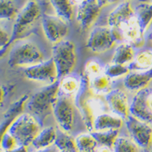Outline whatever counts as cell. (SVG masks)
<instances>
[{"instance_id": "cb8c5ba5", "label": "cell", "mask_w": 152, "mask_h": 152, "mask_svg": "<svg viewBox=\"0 0 152 152\" xmlns=\"http://www.w3.org/2000/svg\"><path fill=\"white\" fill-rule=\"evenodd\" d=\"M57 16L70 23L73 18V5L70 0H50Z\"/></svg>"}, {"instance_id": "b9f144b4", "label": "cell", "mask_w": 152, "mask_h": 152, "mask_svg": "<svg viewBox=\"0 0 152 152\" xmlns=\"http://www.w3.org/2000/svg\"><path fill=\"white\" fill-rule=\"evenodd\" d=\"M149 39H150V41H151V42H152V31L149 34Z\"/></svg>"}, {"instance_id": "8992f818", "label": "cell", "mask_w": 152, "mask_h": 152, "mask_svg": "<svg viewBox=\"0 0 152 152\" xmlns=\"http://www.w3.org/2000/svg\"><path fill=\"white\" fill-rule=\"evenodd\" d=\"M56 64L59 80L68 76L73 71L77 64V53L74 43L63 40L52 47V58Z\"/></svg>"}, {"instance_id": "836d02e7", "label": "cell", "mask_w": 152, "mask_h": 152, "mask_svg": "<svg viewBox=\"0 0 152 152\" xmlns=\"http://www.w3.org/2000/svg\"><path fill=\"white\" fill-rule=\"evenodd\" d=\"M10 40H11V36L9 34L3 27L0 26V50L9 47L11 45Z\"/></svg>"}, {"instance_id": "603a6c76", "label": "cell", "mask_w": 152, "mask_h": 152, "mask_svg": "<svg viewBox=\"0 0 152 152\" xmlns=\"http://www.w3.org/2000/svg\"><path fill=\"white\" fill-rule=\"evenodd\" d=\"M55 146L58 148L59 151L79 152L76 143V138L61 129L57 130Z\"/></svg>"}, {"instance_id": "2e32d148", "label": "cell", "mask_w": 152, "mask_h": 152, "mask_svg": "<svg viewBox=\"0 0 152 152\" xmlns=\"http://www.w3.org/2000/svg\"><path fill=\"white\" fill-rule=\"evenodd\" d=\"M28 99H29V96L28 94L23 95L16 102L12 103L9 108L7 109V111L5 112L3 120L0 122V144H1L3 137L8 132L9 128L11 127L14 121L20 114H22Z\"/></svg>"}, {"instance_id": "f546056e", "label": "cell", "mask_w": 152, "mask_h": 152, "mask_svg": "<svg viewBox=\"0 0 152 152\" xmlns=\"http://www.w3.org/2000/svg\"><path fill=\"white\" fill-rule=\"evenodd\" d=\"M113 152H139V147L132 139L118 137L113 146Z\"/></svg>"}, {"instance_id": "3957f363", "label": "cell", "mask_w": 152, "mask_h": 152, "mask_svg": "<svg viewBox=\"0 0 152 152\" xmlns=\"http://www.w3.org/2000/svg\"><path fill=\"white\" fill-rule=\"evenodd\" d=\"M59 93V80L40 89L27 101L26 107L28 112L42 124V122L53 113V106Z\"/></svg>"}, {"instance_id": "7402d4cb", "label": "cell", "mask_w": 152, "mask_h": 152, "mask_svg": "<svg viewBox=\"0 0 152 152\" xmlns=\"http://www.w3.org/2000/svg\"><path fill=\"white\" fill-rule=\"evenodd\" d=\"M135 55L136 54L133 46L126 42H122L115 49L112 57V63L126 66L133 62Z\"/></svg>"}, {"instance_id": "bcb514c9", "label": "cell", "mask_w": 152, "mask_h": 152, "mask_svg": "<svg viewBox=\"0 0 152 152\" xmlns=\"http://www.w3.org/2000/svg\"><path fill=\"white\" fill-rule=\"evenodd\" d=\"M151 152H152V151H151Z\"/></svg>"}, {"instance_id": "7bdbcfd3", "label": "cell", "mask_w": 152, "mask_h": 152, "mask_svg": "<svg viewBox=\"0 0 152 152\" xmlns=\"http://www.w3.org/2000/svg\"><path fill=\"white\" fill-rule=\"evenodd\" d=\"M59 152H66V151H59Z\"/></svg>"}, {"instance_id": "6da1fadb", "label": "cell", "mask_w": 152, "mask_h": 152, "mask_svg": "<svg viewBox=\"0 0 152 152\" xmlns=\"http://www.w3.org/2000/svg\"><path fill=\"white\" fill-rule=\"evenodd\" d=\"M107 22L116 42H126L137 48L144 45V35L141 33L130 3L119 4L110 13Z\"/></svg>"}, {"instance_id": "d4e9b609", "label": "cell", "mask_w": 152, "mask_h": 152, "mask_svg": "<svg viewBox=\"0 0 152 152\" xmlns=\"http://www.w3.org/2000/svg\"><path fill=\"white\" fill-rule=\"evenodd\" d=\"M81 78H78L72 75L66 76L59 79V92L67 95H76L80 89Z\"/></svg>"}, {"instance_id": "9a60e30c", "label": "cell", "mask_w": 152, "mask_h": 152, "mask_svg": "<svg viewBox=\"0 0 152 152\" xmlns=\"http://www.w3.org/2000/svg\"><path fill=\"white\" fill-rule=\"evenodd\" d=\"M106 102L108 107L115 115L125 121L130 115V103L126 94L119 89L111 90L105 95Z\"/></svg>"}, {"instance_id": "8d00e7d4", "label": "cell", "mask_w": 152, "mask_h": 152, "mask_svg": "<svg viewBox=\"0 0 152 152\" xmlns=\"http://www.w3.org/2000/svg\"><path fill=\"white\" fill-rule=\"evenodd\" d=\"M59 151L58 150V148L56 147L55 145L48 147V148H46V149H42V150H37L35 152H59Z\"/></svg>"}, {"instance_id": "d6986e66", "label": "cell", "mask_w": 152, "mask_h": 152, "mask_svg": "<svg viewBox=\"0 0 152 152\" xmlns=\"http://www.w3.org/2000/svg\"><path fill=\"white\" fill-rule=\"evenodd\" d=\"M141 33L144 35L152 23V3H142L134 9Z\"/></svg>"}, {"instance_id": "44dd1931", "label": "cell", "mask_w": 152, "mask_h": 152, "mask_svg": "<svg viewBox=\"0 0 152 152\" xmlns=\"http://www.w3.org/2000/svg\"><path fill=\"white\" fill-rule=\"evenodd\" d=\"M56 135H57V130L54 127L50 126V127L45 128L37 134V136L35 137L31 145L36 150L48 148L55 145Z\"/></svg>"}, {"instance_id": "7c38bea8", "label": "cell", "mask_w": 152, "mask_h": 152, "mask_svg": "<svg viewBox=\"0 0 152 152\" xmlns=\"http://www.w3.org/2000/svg\"><path fill=\"white\" fill-rule=\"evenodd\" d=\"M115 42L116 41L109 26H98L90 33L86 47L94 53H103L112 49Z\"/></svg>"}, {"instance_id": "7a4b0ae2", "label": "cell", "mask_w": 152, "mask_h": 152, "mask_svg": "<svg viewBox=\"0 0 152 152\" xmlns=\"http://www.w3.org/2000/svg\"><path fill=\"white\" fill-rule=\"evenodd\" d=\"M81 78V87L75 97V105L81 113L85 126L92 133L95 118L105 112L108 106L105 98L97 94L91 90L89 78L84 74Z\"/></svg>"}, {"instance_id": "74e56055", "label": "cell", "mask_w": 152, "mask_h": 152, "mask_svg": "<svg viewBox=\"0 0 152 152\" xmlns=\"http://www.w3.org/2000/svg\"><path fill=\"white\" fill-rule=\"evenodd\" d=\"M4 98H5V89L3 88V86L0 85V108L3 105Z\"/></svg>"}, {"instance_id": "f1b7e54d", "label": "cell", "mask_w": 152, "mask_h": 152, "mask_svg": "<svg viewBox=\"0 0 152 152\" xmlns=\"http://www.w3.org/2000/svg\"><path fill=\"white\" fill-rule=\"evenodd\" d=\"M18 9L14 0H0V20L16 18Z\"/></svg>"}, {"instance_id": "f6af8a7d", "label": "cell", "mask_w": 152, "mask_h": 152, "mask_svg": "<svg viewBox=\"0 0 152 152\" xmlns=\"http://www.w3.org/2000/svg\"><path fill=\"white\" fill-rule=\"evenodd\" d=\"M0 152H1V151H0Z\"/></svg>"}, {"instance_id": "52a82bcc", "label": "cell", "mask_w": 152, "mask_h": 152, "mask_svg": "<svg viewBox=\"0 0 152 152\" xmlns=\"http://www.w3.org/2000/svg\"><path fill=\"white\" fill-rule=\"evenodd\" d=\"M44 61V55L37 45L31 42H22L12 48L8 64L11 67L35 65Z\"/></svg>"}, {"instance_id": "4316f807", "label": "cell", "mask_w": 152, "mask_h": 152, "mask_svg": "<svg viewBox=\"0 0 152 152\" xmlns=\"http://www.w3.org/2000/svg\"><path fill=\"white\" fill-rule=\"evenodd\" d=\"M76 143L79 152H96L98 142L91 134H82L76 137Z\"/></svg>"}, {"instance_id": "484cf974", "label": "cell", "mask_w": 152, "mask_h": 152, "mask_svg": "<svg viewBox=\"0 0 152 152\" xmlns=\"http://www.w3.org/2000/svg\"><path fill=\"white\" fill-rule=\"evenodd\" d=\"M90 134H92L98 144L101 145V146H107L111 149H113L115 141L118 138L120 131H94Z\"/></svg>"}, {"instance_id": "9c48e42d", "label": "cell", "mask_w": 152, "mask_h": 152, "mask_svg": "<svg viewBox=\"0 0 152 152\" xmlns=\"http://www.w3.org/2000/svg\"><path fill=\"white\" fill-rule=\"evenodd\" d=\"M124 122L131 138L136 143L137 146L142 149H150L152 146L151 125L131 114Z\"/></svg>"}, {"instance_id": "8fae6325", "label": "cell", "mask_w": 152, "mask_h": 152, "mask_svg": "<svg viewBox=\"0 0 152 152\" xmlns=\"http://www.w3.org/2000/svg\"><path fill=\"white\" fill-rule=\"evenodd\" d=\"M42 25L46 37L54 44L64 40L69 30L68 23L64 19L46 13L42 16Z\"/></svg>"}, {"instance_id": "5bb4252c", "label": "cell", "mask_w": 152, "mask_h": 152, "mask_svg": "<svg viewBox=\"0 0 152 152\" xmlns=\"http://www.w3.org/2000/svg\"><path fill=\"white\" fill-rule=\"evenodd\" d=\"M101 9L97 0H86L78 6L76 19L81 29L87 30L95 23L99 16Z\"/></svg>"}, {"instance_id": "ab89813d", "label": "cell", "mask_w": 152, "mask_h": 152, "mask_svg": "<svg viewBox=\"0 0 152 152\" xmlns=\"http://www.w3.org/2000/svg\"><path fill=\"white\" fill-rule=\"evenodd\" d=\"M72 5H77L79 6L80 4H81L82 3H84L86 0H70Z\"/></svg>"}, {"instance_id": "e575fe53", "label": "cell", "mask_w": 152, "mask_h": 152, "mask_svg": "<svg viewBox=\"0 0 152 152\" xmlns=\"http://www.w3.org/2000/svg\"><path fill=\"white\" fill-rule=\"evenodd\" d=\"M120 0H97L99 5L101 7V8L103 7L108 6V5H111V4H113V3H117Z\"/></svg>"}, {"instance_id": "d6a6232c", "label": "cell", "mask_w": 152, "mask_h": 152, "mask_svg": "<svg viewBox=\"0 0 152 152\" xmlns=\"http://www.w3.org/2000/svg\"><path fill=\"white\" fill-rule=\"evenodd\" d=\"M18 146L19 145L16 138L10 134L9 132H7L2 138L1 144H0V150L2 151H11L16 148V146Z\"/></svg>"}, {"instance_id": "e0dca14e", "label": "cell", "mask_w": 152, "mask_h": 152, "mask_svg": "<svg viewBox=\"0 0 152 152\" xmlns=\"http://www.w3.org/2000/svg\"><path fill=\"white\" fill-rule=\"evenodd\" d=\"M152 81V69L144 72H133L125 76L124 85L130 91L138 92L148 87Z\"/></svg>"}, {"instance_id": "30bf717a", "label": "cell", "mask_w": 152, "mask_h": 152, "mask_svg": "<svg viewBox=\"0 0 152 152\" xmlns=\"http://www.w3.org/2000/svg\"><path fill=\"white\" fill-rule=\"evenodd\" d=\"M130 114L152 125V87L137 92L130 103Z\"/></svg>"}, {"instance_id": "1f68e13d", "label": "cell", "mask_w": 152, "mask_h": 152, "mask_svg": "<svg viewBox=\"0 0 152 152\" xmlns=\"http://www.w3.org/2000/svg\"><path fill=\"white\" fill-rule=\"evenodd\" d=\"M104 73V68H102V65L99 60L95 59H89L85 65V71L83 74L86 75L89 79L95 77L97 76Z\"/></svg>"}, {"instance_id": "ba28073f", "label": "cell", "mask_w": 152, "mask_h": 152, "mask_svg": "<svg viewBox=\"0 0 152 152\" xmlns=\"http://www.w3.org/2000/svg\"><path fill=\"white\" fill-rule=\"evenodd\" d=\"M75 100L72 96L59 92L53 106V114L60 129L70 133L75 121Z\"/></svg>"}, {"instance_id": "4dcf8cb0", "label": "cell", "mask_w": 152, "mask_h": 152, "mask_svg": "<svg viewBox=\"0 0 152 152\" xmlns=\"http://www.w3.org/2000/svg\"><path fill=\"white\" fill-rule=\"evenodd\" d=\"M129 72L130 70L129 69L128 66L121 65L112 62L104 68V74L107 75L110 79L126 76L129 73Z\"/></svg>"}, {"instance_id": "f35d334b", "label": "cell", "mask_w": 152, "mask_h": 152, "mask_svg": "<svg viewBox=\"0 0 152 152\" xmlns=\"http://www.w3.org/2000/svg\"><path fill=\"white\" fill-rule=\"evenodd\" d=\"M96 152H113V151L111 148L107 147V146H101V147L97 149Z\"/></svg>"}, {"instance_id": "5b68a950", "label": "cell", "mask_w": 152, "mask_h": 152, "mask_svg": "<svg viewBox=\"0 0 152 152\" xmlns=\"http://www.w3.org/2000/svg\"><path fill=\"white\" fill-rule=\"evenodd\" d=\"M40 16L41 8L38 3L34 0H29L16 16L10 44L27 35L33 29Z\"/></svg>"}, {"instance_id": "83f0119b", "label": "cell", "mask_w": 152, "mask_h": 152, "mask_svg": "<svg viewBox=\"0 0 152 152\" xmlns=\"http://www.w3.org/2000/svg\"><path fill=\"white\" fill-rule=\"evenodd\" d=\"M89 81L91 90L97 94L102 95V94L108 93L111 90V79L104 73L97 76L92 79H89Z\"/></svg>"}, {"instance_id": "277c9868", "label": "cell", "mask_w": 152, "mask_h": 152, "mask_svg": "<svg viewBox=\"0 0 152 152\" xmlns=\"http://www.w3.org/2000/svg\"><path fill=\"white\" fill-rule=\"evenodd\" d=\"M42 125L30 113H22L14 121L8 132L16 138L19 146L28 147L42 130Z\"/></svg>"}, {"instance_id": "60d3db41", "label": "cell", "mask_w": 152, "mask_h": 152, "mask_svg": "<svg viewBox=\"0 0 152 152\" xmlns=\"http://www.w3.org/2000/svg\"><path fill=\"white\" fill-rule=\"evenodd\" d=\"M7 48L8 47H5V48H3V49H2V50H0V57H2V56L6 53L7 50Z\"/></svg>"}, {"instance_id": "ffe728a7", "label": "cell", "mask_w": 152, "mask_h": 152, "mask_svg": "<svg viewBox=\"0 0 152 152\" xmlns=\"http://www.w3.org/2000/svg\"><path fill=\"white\" fill-rule=\"evenodd\" d=\"M130 71L144 72L152 69V50H140L135 55L133 62L128 65Z\"/></svg>"}, {"instance_id": "d590c367", "label": "cell", "mask_w": 152, "mask_h": 152, "mask_svg": "<svg viewBox=\"0 0 152 152\" xmlns=\"http://www.w3.org/2000/svg\"><path fill=\"white\" fill-rule=\"evenodd\" d=\"M1 152H28V148L27 146H16V148L11 150V151H2Z\"/></svg>"}, {"instance_id": "ac0fdd59", "label": "cell", "mask_w": 152, "mask_h": 152, "mask_svg": "<svg viewBox=\"0 0 152 152\" xmlns=\"http://www.w3.org/2000/svg\"><path fill=\"white\" fill-rule=\"evenodd\" d=\"M124 121V119L114 113L109 114L103 112L98 115L94 120V131L120 130V129L123 126Z\"/></svg>"}, {"instance_id": "4fadbf2b", "label": "cell", "mask_w": 152, "mask_h": 152, "mask_svg": "<svg viewBox=\"0 0 152 152\" xmlns=\"http://www.w3.org/2000/svg\"><path fill=\"white\" fill-rule=\"evenodd\" d=\"M24 73L25 77L34 81L53 84L59 80L58 71L52 59L26 68Z\"/></svg>"}, {"instance_id": "ee69618b", "label": "cell", "mask_w": 152, "mask_h": 152, "mask_svg": "<svg viewBox=\"0 0 152 152\" xmlns=\"http://www.w3.org/2000/svg\"><path fill=\"white\" fill-rule=\"evenodd\" d=\"M151 3H152V0H151Z\"/></svg>"}]
</instances>
